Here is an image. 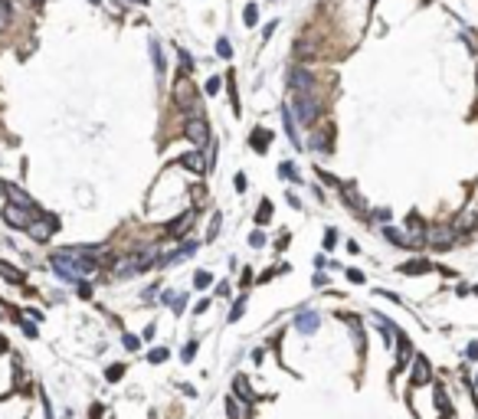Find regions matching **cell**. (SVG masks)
<instances>
[{"instance_id": "11", "label": "cell", "mask_w": 478, "mask_h": 419, "mask_svg": "<svg viewBox=\"0 0 478 419\" xmlns=\"http://www.w3.org/2000/svg\"><path fill=\"white\" fill-rule=\"evenodd\" d=\"M318 324H321V321H318L315 311H302V315L295 318V327H298L302 334H315V331H318Z\"/></svg>"}, {"instance_id": "36", "label": "cell", "mask_w": 478, "mask_h": 419, "mask_svg": "<svg viewBox=\"0 0 478 419\" xmlns=\"http://www.w3.org/2000/svg\"><path fill=\"white\" fill-rule=\"evenodd\" d=\"M125 347H128V351H138V347H141V341H138L135 334H125Z\"/></svg>"}, {"instance_id": "4", "label": "cell", "mask_w": 478, "mask_h": 419, "mask_svg": "<svg viewBox=\"0 0 478 419\" xmlns=\"http://www.w3.org/2000/svg\"><path fill=\"white\" fill-rule=\"evenodd\" d=\"M187 138L193 141L197 148H207L210 144V128H207V118L203 115H190V121H187Z\"/></svg>"}, {"instance_id": "40", "label": "cell", "mask_w": 478, "mask_h": 419, "mask_svg": "<svg viewBox=\"0 0 478 419\" xmlns=\"http://www.w3.org/2000/svg\"><path fill=\"white\" fill-rule=\"evenodd\" d=\"M79 295H82V298H92V285H85V282H79Z\"/></svg>"}, {"instance_id": "1", "label": "cell", "mask_w": 478, "mask_h": 419, "mask_svg": "<svg viewBox=\"0 0 478 419\" xmlns=\"http://www.w3.org/2000/svg\"><path fill=\"white\" fill-rule=\"evenodd\" d=\"M102 246H69V249H56L52 252V272H59L63 279H82V275H88V272H95V262L92 256L99 252Z\"/></svg>"}, {"instance_id": "31", "label": "cell", "mask_w": 478, "mask_h": 419, "mask_svg": "<svg viewBox=\"0 0 478 419\" xmlns=\"http://www.w3.org/2000/svg\"><path fill=\"white\" fill-rule=\"evenodd\" d=\"M210 282H213V279H210V272H197V275H193V285H197V288H207Z\"/></svg>"}, {"instance_id": "35", "label": "cell", "mask_w": 478, "mask_h": 419, "mask_svg": "<svg viewBox=\"0 0 478 419\" xmlns=\"http://www.w3.org/2000/svg\"><path fill=\"white\" fill-rule=\"evenodd\" d=\"M243 308H246V301L239 298L236 305H233V315H229V321H239V318H243Z\"/></svg>"}, {"instance_id": "8", "label": "cell", "mask_w": 478, "mask_h": 419, "mask_svg": "<svg viewBox=\"0 0 478 419\" xmlns=\"http://www.w3.org/2000/svg\"><path fill=\"white\" fill-rule=\"evenodd\" d=\"M406 236H410V246L426 239V223L419 220V213H410V216H406Z\"/></svg>"}, {"instance_id": "10", "label": "cell", "mask_w": 478, "mask_h": 419, "mask_svg": "<svg viewBox=\"0 0 478 419\" xmlns=\"http://www.w3.org/2000/svg\"><path fill=\"white\" fill-rule=\"evenodd\" d=\"M7 197H10V203H16V207H26V210H36V203H33V197L26 190H20L16 184H7ZM40 213V210H36Z\"/></svg>"}, {"instance_id": "20", "label": "cell", "mask_w": 478, "mask_h": 419, "mask_svg": "<svg viewBox=\"0 0 478 419\" xmlns=\"http://www.w3.org/2000/svg\"><path fill=\"white\" fill-rule=\"evenodd\" d=\"M233 390H236L243 399H255V393L249 390V380H246V377H236V380H233Z\"/></svg>"}, {"instance_id": "48", "label": "cell", "mask_w": 478, "mask_h": 419, "mask_svg": "<svg viewBox=\"0 0 478 419\" xmlns=\"http://www.w3.org/2000/svg\"><path fill=\"white\" fill-rule=\"evenodd\" d=\"M128 4H138V7H144V4H148V0H128Z\"/></svg>"}, {"instance_id": "19", "label": "cell", "mask_w": 478, "mask_h": 419, "mask_svg": "<svg viewBox=\"0 0 478 419\" xmlns=\"http://www.w3.org/2000/svg\"><path fill=\"white\" fill-rule=\"evenodd\" d=\"M432 246L436 249H446L449 243H452V229H436V233H432V239H429Z\"/></svg>"}, {"instance_id": "34", "label": "cell", "mask_w": 478, "mask_h": 419, "mask_svg": "<svg viewBox=\"0 0 478 419\" xmlns=\"http://www.w3.org/2000/svg\"><path fill=\"white\" fill-rule=\"evenodd\" d=\"M219 85H223V82H219V76L207 79V92H210V95H216V92H219Z\"/></svg>"}, {"instance_id": "2", "label": "cell", "mask_w": 478, "mask_h": 419, "mask_svg": "<svg viewBox=\"0 0 478 419\" xmlns=\"http://www.w3.org/2000/svg\"><path fill=\"white\" fill-rule=\"evenodd\" d=\"M36 216H40L36 210L16 207V203H10V207H4V223H7V226H13V229H30V223L36 220Z\"/></svg>"}, {"instance_id": "15", "label": "cell", "mask_w": 478, "mask_h": 419, "mask_svg": "<svg viewBox=\"0 0 478 419\" xmlns=\"http://www.w3.org/2000/svg\"><path fill=\"white\" fill-rule=\"evenodd\" d=\"M282 118H285V131H288L291 144L302 151V138H298V124H295V118H291V108H282Z\"/></svg>"}, {"instance_id": "7", "label": "cell", "mask_w": 478, "mask_h": 419, "mask_svg": "<svg viewBox=\"0 0 478 419\" xmlns=\"http://www.w3.org/2000/svg\"><path fill=\"white\" fill-rule=\"evenodd\" d=\"M288 85H291L295 95H305V92L315 88V76L308 72V69H291V72H288Z\"/></svg>"}, {"instance_id": "22", "label": "cell", "mask_w": 478, "mask_h": 419, "mask_svg": "<svg viewBox=\"0 0 478 419\" xmlns=\"http://www.w3.org/2000/svg\"><path fill=\"white\" fill-rule=\"evenodd\" d=\"M383 236L390 239V243H396V246H410V239H406V233H400V229H393V226H387V229H383Z\"/></svg>"}, {"instance_id": "37", "label": "cell", "mask_w": 478, "mask_h": 419, "mask_svg": "<svg viewBox=\"0 0 478 419\" xmlns=\"http://www.w3.org/2000/svg\"><path fill=\"white\" fill-rule=\"evenodd\" d=\"M436 406L446 409V390H442V387H436Z\"/></svg>"}, {"instance_id": "43", "label": "cell", "mask_w": 478, "mask_h": 419, "mask_svg": "<svg viewBox=\"0 0 478 419\" xmlns=\"http://www.w3.org/2000/svg\"><path fill=\"white\" fill-rule=\"evenodd\" d=\"M180 62H183V69H190V66H193V59H190V52H187V49H180Z\"/></svg>"}, {"instance_id": "39", "label": "cell", "mask_w": 478, "mask_h": 419, "mask_svg": "<svg viewBox=\"0 0 478 419\" xmlns=\"http://www.w3.org/2000/svg\"><path fill=\"white\" fill-rule=\"evenodd\" d=\"M233 184H236V190L243 193V190H246V174H236V177H233Z\"/></svg>"}, {"instance_id": "21", "label": "cell", "mask_w": 478, "mask_h": 419, "mask_svg": "<svg viewBox=\"0 0 478 419\" xmlns=\"http://www.w3.org/2000/svg\"><path fill=\"white\" fill-rule=\"evenodd\" d=\"M226 413H229V419H249V409L236 406V399H226Z\"/></svg>"}, {"instance_id": "14", "label": "cell", "mask_w": 478, "mask_h": 419, "mask_svg": "<svg viewBox=\"0 0 478 419\" xmlns=\"http://www.w3.org/2000/svg\"><path fill=\"white\" fill-rule=\"evenodd\" d=\"M190 223H193V213H183V216H177V220L167 223V226H164V233H167V236H177V233H183V229H187Z\"/></svg>"}, {"instance_id": "41", "label": "cell", "mask_w": 478, "mask_h": 419, "mask_svg": "<svg viewBox=\"0 0 478 419\" xmlns=\"http://www.w3.org/2000/svg\"><path fill=\"white\" fill-rule=\"evenodd\" d=\"M262 243H265V236H262V233H252V236H249V246H255V249H259Z\"/></svg>"}, {"instance_id": "30", "label": "cell", "mask_w": 478, "mask_h": 419, "mask_svg": "<svg viewBox=\"0 0 478 419\" xmlns=\"http://www.w3.org/2000/svg\"><path fill=\"white\" fill-rule=\"evenodd\" d=\"M105 377H108L112 383H115V380H121V377H125V367H121V363H115L112 370H105Z\"/></svg>"}, {"instance_id": "29", "label": "cell", "mask_w": 478, "mask_h": 419, "mask_svg": "<svg viewBox=\"0 0 478 419\" xmlns=\"http://www.w3.org/2000/svg\"><path fill=\"white\" fill-rule=\"evenodd\" d=\"M180 357H183V363H187V360H193V357H197V341H190L187 347H183V351H180Z\"/></svg>"}, {"instance_id": "16", "label": "cell", "mask_w": 478, "mask_h": 419, "mask_svg": "<svg viewBox=\"0 0 478 419\" xmlns=\"http://www.w3.org/2000/svg\"><path fill=\"white\" fill-rule=\"evenodd\" d=\"M249 144H252V151H259V154H262V151L272 144V135H269L265 128H255V131H252V141H249Z\"/></svg>"}, {"instance_id": "32", "label": "cell", "mask_w": 478, "mask_h": 419, "mask_svg": "<svg viewBox=\"0 0 478 419\" xmlns=\"http://www.w3.org/2000/svg\"><path fill=\"white\" fill-rule=\"evenodd\" d=\"M216 56H223V59L233 56V49H229V40H219V43H216Z\"/></svg>"}, {"instance_id": "33", "label": "cell", "mask_w": 478, "mask_h": 419, "mask_svg": "<svg viewBox=\"0 0 478 419\" xmlns=\"http://www.w3.org/2000/svg\"><path fill=\"white\" fill-rule=\"evenodd\" d=\"M279 174H282V177H291V180L298 184V171H295L291 164H282V167H279Z\"/></svg>"}, {"instance_id": "44", "label": "cell", "mask_w": 478, "mask_h": 419, "mask_svg": "<svg viewBox=\"0 0 478 419\" xmlns=\"http://www.w3.org/2000/svg\"><path fill=\"white\" fill-rule=\"evenodd\" d=\"M347 279H351V282H357V285H360V282H364V272H357V269H351V272H347Z\"/></svg>"}, {"instance_id": "6", "label": "cell", "mask_w": 478, "mask_h": 419, "mask_svg": "<svg viewBox=\"0 0 478 419\" xmlns=\"http://www.w3.org/2000/svg\"><path fill=\"white\" fill-rule=\"evenodd\" d=\"M56 229H59V220L56 216H36V220L30 223V236L36 239V243H46Z\"/></svg>"}, {"instance_id": "12", "label": "cell", "mask_w": 478, "mask_h": 419, "mask_svg": "<svg viewBox=\"0 0 478 419\" xmlns=\"http://www.w3.org/2000/svg\"><path fill=\"white\" fill-rule=\"evenodd\" d=\"M341 197L351 203V210H357V213H364V197L357 193V187L354 184H341Z\"/></svg>"}, {"instance_id": "46", "label": "cell", "mask_w": 478, "mask_h": 419, "mask_svg": "<svg viewBox=\"0 0 478 419\" xmlns=\"http://www.w3.org/2000/svg\"><path fill=\"white\" fill-rule=\"evenodd\" d=\"M468 357H472V360H478V344H468Z\"/></svg>"}, {"instance_id": "47", "label": "cell", "mask_w": 478, "mask_h": 419, "mask_svg": "<svg viewBox=\"0 0 478 419\" xmlns=\"http://www.w3.org/2000/svg\"><path fill=\"white\" fill-rule=\"evenodd\" d=\"M4 351H7V337H0V354H4Z\"/></svg>"}, {"instance_id": "50", "label": "cell", "mask_w": 478, "mask_h": 419, "mask_svg": "<svg viewBox=\"0 0 478 419\" xmlns=\"http://www.w3.org/2000/svg\"><path fill=\"white\" fill-rule=\"evenodd\" d=\"M475 292H478V288H475Z\"/></svg>"}, {"instance_id": "42", "label": "cell", "mask_w": 478, "mask_h": 419, "mask_svg": "<svg viewBox=\"0 0 478 419\" xmlns=\"http://www.w3.org/2000/svg\"><path fill=\"white\" fill-rule=\"evenodd\" d=\"M334 243H338V233H334V229H327V236H324V246H327V249H331Z\"/></svg>"}, {"instance_id": "26", "label": "cell", "mask_w": 478, "mask_h": 419, "mask_svg": "<svg viewBox=\"0 0 478 419\" xmlns=\"http://www.w3.org/2000/svg\"><path fill=\"white\" fill-rule=\"evenodd\" d=\"M243 20H246V26H255V20H259V7L249 4V7H246V13H243Z\"/></svg>"}, {"instance_id": "9", "label": "cell", "mask_w": 478, "mask_h": 419, "mask_svg": "<svg viewBox=\"0 0 478 419\" xmlns=\"http://www.w3.org/2000/svg\"><path fill=\"white\" fill-rule=\"evenodd\" d=\"M180 167H187L190 174H207V167H210V160L200 154V151H187V154L180 157Z\"/></svg>"}, {"instance_id": "28", "label": "cell", "mask_w": 478, "mask_h": 419, "mask_svg": "<svg viewBox=\"0 0 478 419\" xmlns=\"http://www.w3.org/2000/svg\"><path fill=\"white\" fill-rule=\"evenodd\" d=\"M7 23H10V4H7V0H0V30H4Z\"/></svg>"}, {"instance_id": "24", "label": "cell", "mask_w": 478, "mask_h": 419, "mask_svg": "<svg viewBox=\"0 0 478 419\" xmlns=\"http://www.w3.org/2000/svg\"><path fill=\"white\" fill-rule=\"evenodd\" d=\"M255 220H259V223H269V220H272V203H269V200H262V203H259V213H255Z\"/></svg>"}, {"instance_id": "23", "label": "cell", "mask_w": 478, "mask_h": 419, "mask_svg": "<svg viewBox=\"0 0 478 419\" xmlns=\"http://www.w3.org/2000/svg\"><path fill=\"white\" fill-rule=\"evenodd\" d=\"M151 59H154L157 72H164V52H161V43H157V40H151Z\"/></svg>"}, {"instance_id": "38", "label": "cell", "mask_w": 478, "mask_h": 419, "mask_svg": "<svg viewBox=\"0 0 478 419\" xmlns=\"http://www.w3.org/2000/svg\"><path fill=\"white\" fill-rule=\"evenodd\" d=\"M20 327H23V334H26V337H36V327H33L30 321H20Z\"/></svg>"}, {"instance_id": "27", "label": "cell", "mask_w": 478, "mask_h": 419, "mask_svg": "<svg viewBox=\"0 0 478 419\" xmlns=\"http://www.w3.org/2000/svg\"><path fill=\"white\" fill-rule=\"evenodd\" d=\"M148 360H151V363H164L167 360V347H154V351L148 354Z\"/></svg>"}, {"instance_id": "13", "label": "cell", "mask_w": 478, "mask_h": 419, "mask_svg": "<svg viewBox=\"0 0 478 419\" xmlns=\"http://www.w3.org/2000/svg\"><path fill=\"white\" fill-rule=\"evenodd\" d=\"M429 377H432V370H429V360H426V357H416V363H413V387L426 383Z\"/></svg>"}, {"instance_id": "25", "label": "cell", "mask_w": 478, "mask_h": 419, "mask_svg": "<svg viewBox=\"0 0 478 419\" xmlns=\"http://www.w3.org/2000/svg\"><path fill=\"white\" fill-rule=\"evenodd\" d=\"M0 275L10 279V282H23V272H16V269H10V265H4V262H0Z\"/></svg>"}, {"instance_id": "45", "label": "cell", "mask_w": 478, "mask_h": 419, "mask_svg": "<svg viewBox=\"0 0 478 419\" xmlns=\"http://www.w3.org/2000/svg\"><path fill=\"white\" fill-rule=\"evenodd\" d=\"M219 233V216H213V223H210V236H216Z\"/></svg>"}, {"instance_id": "17", "label": "cell", "mask_w": 478, "mask_h": 419, "mask_svg": "<svg viewBox=\"0 0 478 419\" xmlns=\"http://www.w3.org/2000/svg\"><path fill=\"white\" fill-rule=\"evenodd\" d=\"M331 138H334V128H324V131H315L311 144H315L318 151H331Z\"/></svg>"}, {"instance_id": "5", "label": "cell", "mask_w": 478, "mask_h": 419, "mask_svg": "<svg viewBox=\"0 0 478 419\" xmlns=\"http://www.w3.org/2000/svg\"><path fill=\"white\" fill-rule=\"evenodd\" d=\"M291 108L298 112V118H302L305 124H315V121H318V102L311 99V92H305V95H295Z\"/></svg>"}, {"instance_id": "3", "label": "cell", "mask_w": 478, "mask_h": 419, "mask_svg": "<svg viewBox=\"0 0 478 419\" xmlns=\"http://www.w3.org/2000/svg\"><path fill=\"white\" fill-rule=\"evenodd\" d=\"M174 95H177V105H180V108H190V115H200V99H197V92H193L190 79H180L177 88H174Z\"/></svg>"}, {"instance_id": "18", "label": "cell", "mask_w": 478, "mask_h": 419, "mask_svg": "<svg viewBox=\"0 0 478 419\" xmlns=\"http://www.w3.org/2000/svg\"><path fill=\"white\" fill-rule=\"evenodd\" d=\"M429 269H432V262H426V259H413V262L400 265L403 275H419V272H429Z\"/></svg>"}, {"instance_id": "49", "label": "cell", "mask_w": 478, "mask_h": 419, "mask_svg": "<svg viewBox=\"0 0 478 419\" xmlns=\"http://www.w3.org/2000/svg\"><path fill=\"white\" fill-rule=\"evenodd\" d=\"M4 190H7V184H0V193H4Z\"/></svg>"}]
</instances>
